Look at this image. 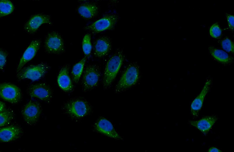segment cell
Listing matches in <instances>:
<instances>
[{
	"mask_svg": "<svg viewBox=\"0 0 234 152\" xmlns=\"http://www.w3.org/2000/svg\"><path fill=\"white\" fill-rule=\"evenodd\" d=\"M209 34L212 37L214 38H218L221 36L222 30L218 23H215L211 26Z\"/></svg>",
	"mask_w": 234,
	"mask_h": 152,
	"instance_id": "obj_26",
	"label": "cell"
},
{
	"mask_svg": "<svg viewBox=\"0 0 234 152\" xmlns=\"http://www.w3.org/2000/svg\"><path fill=\"white\" fill-rule=\"evenodd\" d=\"M227 18L228 27L229 29L233 32L234 29V17L233 15L228 13L226 14Z\"/></svg>",
	"mask_w": 234,
	"mask_h": 152,
	"instance_id": "obj_28",
	"label": "cell"
},
{
	"mask_svg": "<svg viewBox=\"0 0 234 152\" xmlns=\"http://www.w3.org/2000/svg\"><path fill=\"white\" fill-rule=\"evenodd\" d=\"M8 53L4 49L1 48L0 49V69L3 71L6 65L7 57L8 55Z\"/></svg>",
	"mask_w": 234,
	"mask_h": 152,
	"instance_id": "obj_27",
	"label": "cell"
},
{
	"mask_svg": "<svg viewBox=\"0 0 234 152\" xmlns=\"http://www.w3.org/2000/svg\"><path fill=\"white\" fill-rule=\"evenodd\" d=\"M208 49L211 55L218 62L226 65L233 62V57L225 51L213 46H209Z\"/></svg>",
	"mask_w": 234,
	"mask_h": 152,
	"instance_id": "obj_19",
	"label": "cell"
},
{
	"mask_svg": "<svg viewBox=\"0 0 234 152\" xmlns=\"http://www.w3.org/2000/svg\"><path fill=\"white\" fill-rule=\"evenodd\" d=\"M41 42L40 39H35L31 41L20 59L16 69V73L35 57L40 48Z\"/></svg>",
	"mask_w": 234,
	"mask_h": 152,
	"instance_id": "obj_14",
	"label": "cell"
},
{
	"mask_svg": "<svg viewBox=\"0 0 234 152\" xmlns=\"http://www.w3.org/2000/svg\"><path fill=\"white\" fill-rule=\"evenodd\" d=\"M1 127L4 126L9 123L14 118L13 111L10 108H6L3 111L0 112Z\"/></svg>",
	"mask_w": 234,
	"mask_h": 152,
	"instance_id": "obj_24",
	"label": "cell"
},
{
	"mask_svg": "<svg viewBox=\"0 0 234 152\" xmlns=\"http://www.w3.org/2000/svg\"><path fill=\"white\" fill-rule=\"evenodd\" d=\"M93 54L97 58H101L107 56L112 49V42L110 37L103 35L95 39L93 43Z\"/></svg>",
	"mask_w": 234,
	"mask_h": 152,
	"instance_id": "obj_13",
	"label": "cell"
},
{
	"mask_svg": "<svg viewBox=\"0 0 234 152\" xmlns=\"http://www.w3.org/2000/svg\"><path fill=\"white\" fill-rule=\"evenodd\" d=\"M209 152H222V151L215 147L210 148L208 150Z\"/></svg>",
	"mask_w": 234,
	"mask_h": 152,
	"instance_id": "obj_29",
	"label": "cell"
},
{
	"mask_svg": "<svg viewBox=\"0 0 234 152\" xmlns=\"http://www.w3.org/2000/svg\"><path fill=\"white\" fill-rule=\"evenodd\" d=\"M27 92L31 97L47 102L51 100L52 94L51 88L44 82L30 84L27 88Z\"/></svg>",
	"mask_w": 234,
	"mask_h": 152,
	"instance_id": "obj_12",
	"label": "cell"
},
{
	"mask_svg": "<svg viewBox=\"0 0 234 152\" xmlns=\"http://www.w3.org/2000/svg\"><path fill=\"white\" fill-rule=\"evenodd\" d=\"M42 110L41 106L39 102L31 100L24 106L21 113L26 123L30 125H33L37 122Z\"/></svg>",
	"mask_w": 234,
	"mask_h": 152,
	"instance_id": "obj_10",
	"label": "cell"
},
{
	"mask_svg": "<svg viewBox=\"0 0 234 152\" xmlns=\"http://www.w3.org/2000/svg\"><path fill=\"white\" fill-rule=\"evenodd\" d=\"M101 77L100 66L96 64L87 65L82 74L81 86L85 92L90 91L98 85Z\"/></svg>",
	"mask_w": 234,
	"mask_h": 152,
	"instance_id": "obj_5",
	"label": "cell"
},
{
	"mask_svg": "<svg viewBox=\"0 0 234 152\" xmlns=\"http://www.w3.org/2000/svg\"><path fill=\"white\" fill-rule=\"evenodd\" d=\"M87 58V57L85 56L73 66L71 75L72 80L74 83L78 84L79 82L83 73Z\"/></svg>",
	"mask_w": 234,
	"mask_h": 152,
	"instance_id": "obj_21",
	"label": "cell"
},
{
	"mask_svg": "<svg viewBox=\"0 0 234 152\" xmlns=\"http://www.w3.org/2000/svg\"><path fill=\"white\" fill-rule=\"evenodd\" d=\"M125 59L123 50L117 49L109 58L102 75V84L105 89L109 88L113 82Z\"/></svg>",
	"mask_w": 234,
	"mask_h": 152,
	"instance_id": "obj_2",
	"label": "cell"
},
{
	"mask_svg": "<svg viewBox=\"0 0 234 152\" xmlns=\"http://www.w3.org/2000/svg\"><path fill=\"white\" fill-rule=\"evenodd\" d=\"M218 119L217 116L215 115H208L198 120H189L188 123L206 135L209 133Z\"/></svg>",
	"mask_w": 234,
	"mask_h": 152,
	"instance_id": "obj_18",
	"label": "cell"
},
{
	"mask_svg": "<svg viewBox=\"0 0 234 152\" xmlns=\"http://www.w3.org/2000/svg\"><path fill=\"white\" fill-rule=\"evenodd\" d=\"M44 47L45 52L48 54L60 55L65 52L63 38L58 31L49 32L46 35Z\"/></svg>",
	"mask_w": 234,
	"mask_h": 152,
	"instance_id": "obj_7",
	"label": "cell"
},
{
	"mask_svg": "<svg viewBox=\"0 0 234 152\" xmlns=\"http://www.w3.org/2000/svg\"><path fill=\"white\" fill-rule=\"evenodd\" d=\"M220 44L223 49L226 52L233 53L234 52L233 42L230 39L225 37L220 41Z\"/></svg>",
	"mask_w": 234,
	"mask_h": 152,
	"instance_id": "obj_25",
	"label": "cell"
},
{
	"mask_svg": "<svg viewBox=\"0 0 234 152\" xmlns=\"http://www.w3.org/2000/svg\"><path fill=\"white\" fill-rule=\"evenodd\" d=\"M64 112L73 121L78 122L91 114V104L82 97L71 98L65 102L63 108Z\"/></svg>",
	"mask_w": 234,
	"mask_h": 152,
	"instance_id": "obj_1",
	"label": "cell"
},
{
	"mask_svg": "<svg viewBox=\"0 0 234 152\" xmlns=\"http://www.w3.org/2000/svg\"><path fill=\"white\" fill-rule=\"evenodd\" d=\"M70 67L69 64H65L61 68L57 79L58 84L64 91L71 92L74 90L73 81L69 75Z\"/></svg>",
	"mask_w": 234,
	"mask_h": 152,
	"instance_id": "obj_16",
	"label": "cell"
},
{
	"mask_svg": "<svg viewBox=\"0 0 234 152\" xmlns=\"http://www.w3.org/2000/svg\"><path fill=\"white\" fill-rule=\"evenodd\" d=\"M20 128L16 126H11L1 129L0 139L1 141L8 142L18 138L21 134Z\"/></svg>",
	"mask_w": 234,
	"mask_h": 152,
	"instance_id": "obj_20",
	"label": "cell"
},
{
	"mask_svg": "<svg viewBox=\"0 0 234 152\" xmlns=\"http://www.w3.org/2000/svg\"><path fill=\"white\" fill-rule=\"evenodd\" d=\"M79 15L84 19H92L98 15L99 8L97 4L92 1H87L79 4L77 8Z\"/></svg>",
	"mask_w": 234,
	"mask_h": 152,
	"instance_id": "obj_17",
	"label": "cell"
},
{
	"mask_svg": "<svg viewBox=\"0 0 234 152\" xmlns=\"http://www.w3.org/2000/svg\"><path fill=\"white\" fill-rule=\"evenodd\" d=\"M0 112L3 111L6 108L5 103L1 101H0Z\"/></svg>",
	"mask_w": 234,
	"mask_h": 152,
	"instance_id": "obj_30",
	"label": "cell"
},
{
	"mask_svg": "<svg viewBox=\"0 0 234 152\" xmlns=\"http://www.w3.org/2000/svg\"><path fill=\"white\" fill-rule=\"evenodd\" d=\"M139 66L137 62L129 64L123 71L116 85L114 92L119 94L136 85L140 81Z\"/></svg>",
	"mask_w": 234,
	"mask_h": 152,
	"instance_id": "obj_3",
	"label": "cell"
},
{
	"mask_svg": "<svg viewBox=\"0 0 234 152\" xmlns=\"http://www.w3.org/2000/svg\"><path fill=\"white\" fill-rule=\"evenodd\" d=\"M0 95L4 100L13 104L18 103L22 98L20 88L14 84L7 82L0 83Z\"/></svg>",
	"mask_w": 234,
	"mask_h": 152,
	"instance_id": "obj_9",
	"label": "cell"
},
{
	"mask_svg": "<svg viewBox=\"0 0 234 152\" xmlns=\"http://www.w3.org/2000/svg\"><path fill=\"white\" fill-rule=\"evenodd\" d=\"M120 19L116 13H106L91 24L85 26L83 29L90 34H97L107 30H114Z\"/></svg>",
	"mask_w": 234,
	"mask_h": 152,
	"instance_id": "obj_4",
	"label": "cell"
},
{
	"mask_svg": "<svg viewBox=\"0 0 234 152\" xmlns=\"http://www.w3.org/2000/svg\"><path fill=\"white\" fill-rule=\"evenodd\" d=\"M14 9V5L11 1L9 0H0V18L11 14L13 12Z\"/></svg>",
	"mask_w": 234,
	"mask_h": 152,
	"instance_id": "obj_22",
	"label": "cell"
},
{
	"mask_svg": "<svg viewBox=\"0 0 234 152\" xmlns=\"http://www.w3.org/2000/svg\"><path fill=\"white\" fill-rule=\"evenodd\" d=\"M50 68L47 63L42 62L23 67L17 73L16 77L19 80L30 79L35 81L43 78Z\"/></svg>",
	"mask_w": 234,
	"mask_h": 152,
	"instance_id": "obj_6",
	"label": "cell"
},
{
	"mask_svg": "<svg viewBox=\"0 0 234 152\" xmlns=\"http://www.w3.org/2000/svg\"><path fill=\"white\" fill-rule=\"evenodd\" d=\"M212 80L207 79L199 94L192 102L190 106L191 113L194 118L197 117L201 110L206 96L211 85Z\"/></svg>",
	"mask_w": 234,
	"mask_h": 152,
	"instance_id": "obj_15",
	"label": "cell"
},
{
	"mask_svg": "<svg viewBox=\"0 0 234 152\" xmlns=\"http://www.w3.org/2000/svg\"><path fill=\"white\" fill-rule=\"evenodd\" d=\"M94 132L117 140H122L123 138L117 132L111 122L103 117H98L92 125Z\"/></svg>",
	"mask_w": 234,
	"mask_h": 152,
	"instance_id": "obj_8",
	"label": "cell"
},
{
	"mask_svg": "<svg viewBox=\"0 0 234 152\" xmlns=\"http://www.w3.org/2000/svg\"><path fill=\"white\" fill-rule=\"evenodd\" d=\"M91 38V34L87 33L84 36L82 42V51L85 56L87 58L90 55L92 49Z\"/></svg>",
	"mask_w": 234,
	"mask_h": 152,
	"instance_id": "obj_23",
	"label": "cell"
},
{
	"mask_svg": "<svg viewBox=\"0 0 234 152\" xmlns=\"http://www.w3.org/2000/svg\"><path fill=\"white\" fill-rule=\"evenodd\" d=\"M50 15L43 13H37L32 15L23 26L24 30L29 34H32L38 30L41 25L47 24L52 25Z\"/></svg>",
	"mask_w": 234,
	"mask_h": 152,
	"instance_id": "obj_11",
	"label": "cell"
}]
</instances>
